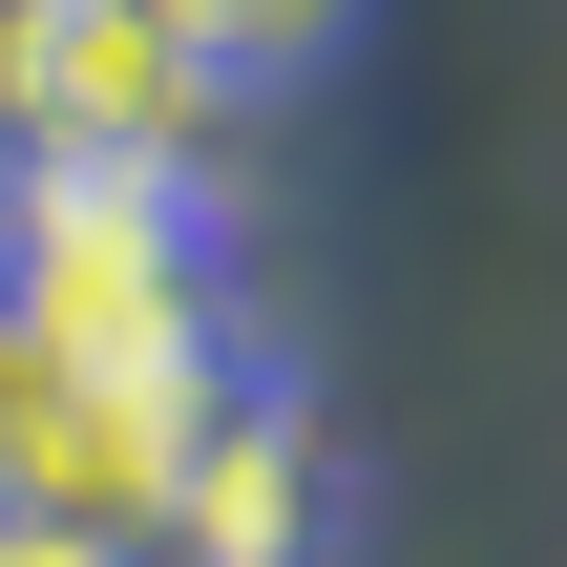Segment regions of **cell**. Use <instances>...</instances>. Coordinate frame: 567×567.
Here are the masks:
<instances>
[{
	"instance_id": "6da1fadb",
	"label": "cell",
	"mask_w": 567,
	"mask_h": 567,
	"mask_svg": "<svg viewBox=\"0 0 567 567\" xmlns=\"http://www.w3.org/2000/svg\"><path fill=\"white\" fill-rule=\"evenodd\" d=\"M0 337L63 379H189L210 400V231L168 168H0Z\"/></svg>"
},
{
	"instance_id": "7a4b0ae2",
	"label": "cell",
	"mask_w": 567,
	"mask_h": 567,
	"mask_svg": "<svg viewBox=\"0 0 567 567\" xmlns=\"http://www.w3.org/2000/svg\"><path fill=\"white\" fill-rule=\"evenodd\" d=\"M231 84L147 21V0H0V147L21 168H210Z\"/></svg>"
},
{
	"instance_id": "3957f363",
	"label": "cell",
	"mask_w": 567,
	"mask_h": 567,
	"mask_svg": "<svg viewBox=\"0 0 567 567\" xmlns=\"http://www.w3.org/2000/svg\"><path fill=\"white\" fill-rule=\"evenodd\" d=\"M147 547L168 567H316V421L295 400H210L168 505H147Z\"/></svg>"
},
{
	"instance_id": "277c9868",
	"label": "cell",
	"mask_w": 567,
	"mask_h": 567,
	"mask_svg": "<svg viewBox=\"0 0 567 567\" xmlns=\"http://www.w3.org/2000/svg\"><path fill=\"white\" fill-rule=\"evenodd\" d=\"M147 21L252 105V84H295V63H337V21H358V0H147Z\"/></svg>"
},
{
	"instance_id": "5b68a950",
	"label": "cell",
	"mask_w": 567,
	"mask_h": 567,
	"mask_svg": "<svg viewBox=\"0 0 567 567\" xmlns=\"http://www.w3.org/2000/svg\"><path fill=\"white\" fill-rule=\"evenodd\" d=\"M0 567H147V547H105V526H21V505H0Z\"/></svg>"
}]
</instances>
